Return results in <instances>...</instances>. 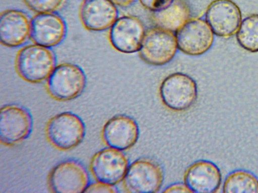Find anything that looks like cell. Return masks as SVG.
I'll use <instances>...</instances> for the list:
<instances>
[{
	"instance_id": "cell-1",
	"label": "cell",
	"mask_w": 258,
	"mask_h": 193,
	"mask_svg": "<svg viewBox=\"0 0 258 193\" xmlns=\"http://www.w3.org/2000/svg\"><path fill=\"white\" fill-rule=\"evenodd\" d=\"M15 65L21 78L30 83H39L49 77L56 66V58L50 48L29 45L18 52Z\"/></svg>"
},
{
	"instance_id": "cell-2",
	"label": "cell",
	"mask_w": 258,
	"mask_h": 193,
	"mask_svg": "<svg viewBox=\"0 0 258 193\" xmlns=\"http://www.w3.org/2000/svg\"><path fill=\"white\" fill-rule=\"evenodd\" d=\"M87 82V76L80 66L63 63L56 66L47 79L46 88L54 99L68 101L82 93Z\"/></svg>"
},
{
	"instance_id": "cell-3",
	"label": "cell",
	"mask_w": 258,
	"mask_h": 193,
	"mask_svg": "<svg viewBox=\"0 0 258 193\" xmlns=\"http://www.w3.org/2000/svg\"><path fill=\"white\" fill-rule=\"evenodd\" d=\"M159 94L166 108L175 112L185 111L196 102L198 86L195 80L188 74L175 72L163 79L160 86Z\"/></svg>"
},
{
	"instance_id": "cell-4",
	"label": "cell",
	"mask_w": 258,
	"mask_h": 193,
	"mask_svg": "<svg viewBox=\"0 0 258 193\" xmlns=\"http://www.w3.org/2000/svg\"><path fill=\"white\" fill-rule=\"evenodd\" d=\"M45 132L47 139L53 146L67 150L82 142L86 134V126L79 116L71 112H64L49 120Z\"/></svg>"
},
{
	"instance_id": "cell-5",
	"label": "cell",
	"mask_w": 258,
	"mask_h": 193,
	"mask_svg": "<svg viewBox=\"0 0 258 193\" xmlns=\"http://www.w3.org/2000/svg\"><path fill=\"white\" fill-rule=\"evenodd\" d=\"M89 171L84 164L76 158H67L57 163L48 179L51 191L59 193L84 192L90 183Z\"/></svg>"
},
{
	"instance_id": "cell-6",
	"label": "cell",
	"mask_w": 258,
	"mask_h": 193,
	"mask_svg": "<svg viewBox=\"0 0 258 193\" xmlns=\"http://www.w3.org/2000/svg\"><path fill=\"white\" fill-rule=\"evenodd\" d=\"M33 120L30 111L17 104L1 108L0 141L8 146L18 144L28 138L32 133Z\"/></svg>"
},
{
	"instance_id": "cell-7",
	"label": "cell",
	"mask_w": 258,
	"mask_h": 193,
	"mask_svg": "<svg viewBox=\"0 0 258 193\" xmlns=\"http://www.w3.org/2000/svg\"><path fill=\"white\" fill-rule=\"evenodd\" d=\"M177 49L174 32L155 26L146 30L138 53L146 63L161 66L173 59Z\"/></svg>"
},
{
	"instance_id": "cell-8",
	"label": "cell",
	"mask_w": 258,
	"mask_h": 193,
	"mask_svg": "<svg viewBox=\"0 0 258 193\" xmlns=\"http://www.w3.org/2000/svg\"><path fill=\"white\" fill-rule=\"evenodd\" d=\"M164 180L161 166L149 158H140L130 164L123 180L126 191L132 193L158 192Z\"/></svg>"
},
{
	"instance_id": "cell-9",
	"label": "cell",
	"mask_w": 258,
	"mask_h": 193,
	"mask_svg": "<svg viewBox=\"0 0 258 193\" xmlns=\"http://www.w3.org/2000/svg\"><path fill=\"white\" fill-rule=\"evenodd\" d=\"M178 49L186 55L197 56L212 47L214 34L206 20L192 18L175 32Z\"/></svg>"
},
{
	"instance_id": "cell-10",
	"label": "cell",
	"mask_w": 258,
	"mask_h": 193,
	"mask_svg": "<svg viewBox=\"0 0 258 193\" xmlns=\"http://www.w3.org/2000/svg\"><path fill=\"white\" fill-rule=\"evenodd\" d=\"M129 165L122 151L107 147L95 154L90 169L97 181L115 185L123 181Z\"/></svg>"
},
{
	"instance_id": "cell-11",
	"label": "cell",
	"mask_w": 258,
	"mask_h": 193,
	"mask_svg": "<svg viewBox=\"0 0 258 193\" xmlns=\"http://www.w3.org/2000/svg\"><path fill=\"white\" fill-rule=\"evenodd\" d=\"M146 30L142 21L132 16L118 17L110 28L109 39L117 51L125 54L138 52Z\"/></svg>"
},
{
	"instance_id": "cell-12",
	"label": "cell",
	"mask_w": 258,
	"mask_h": 193,
	"mask_svg": "<svg viewBox=\"0 0 258 193\" xmlns=\"http://www.w3.org/2000/svg\"><path fill=\"white\" fill-rule=\"evenodd\" d=\"M206 21L214 35L223 38L236 33L242 22L239 7L231 0H214L207 7Z\"/></svg>"
},
{
	"instance_id": "cell-13",
	"label": "cell",
	"mask_w": 258,
	"mask_h": 193,
	"mask_svg": "<svg viewBox=\"0 0 258 193\" xmlns=\"http://www.w3.org/2000/svg\"><path fill=\"white\" fill-rule=\"evenodd\" d=\"M67 33L66 21L55 12L37 14L31 19L30 39L36 44L55 47L64 41Z\"/></svg>"
},
{
	"instance_id": "cell-14",
	"label": "cell",
	"mask_w": 258,
	"mask_h": 193,
	"mask_svg": "<svg viewBox=\"0 0 258 193\" xmlns=\"http://www.w3.org/2000/svg\"><path fill=\"white\" fill-rule=\"evenodd\" d=\"M138 124L132 117L124 114L115 115L104 124L102 138L108 147L120 151L134 146L139 137Z\"/></svg>"
},
{
	"instance_id": "cell-15",
	"label": "cell",
	"mask_w": 258,
	"mask_h": 193,
	"mask_svg": "<svg viewBox=\"0 0 258 193\" xmlns=\"http://www.w3.org/2000/svg\"><path fill=\"white\" fill-rule=\"evenodd\" d=\"M79 17L86 29L101 32L111 28L118 18V11L110 0H84Z\"/></svg>"
},
{
	"instance_id": "cell-16",
	"label": "cell",
	"mask_w": 258,
	"mask_h": 193,
	"mask_svg": "<svg viewBox=\"0 0 258 193\" xmlns=\"http://www.w3.org/2000/svg\"><path fill=\"white\" fill-rule=\"evenodd\" d=\"M184 183L191 192L213 193L219 188L222 174L213 162L201 159L192 163L186 170Z\"/></svg>"
},
{
	"instance_id": "cell-17",
	"label": "cell",
	"mask_w": 258,
	"mask_h": 193,
	"mask_svg": "<svg viewBox=\"0 0 258 193\" xmlns=\"http://www.w3.org/2000/svg\"><path fill=\"white\" fill-rule=\"evenodd\" d=\"M31 21L24 12L9 9L0 15V42L7 47L24 45L30 38Z\"/></svg>"
},
{
	"instance_id": "cell-18",
	"label": "cell",
	"mask_w": 258,
	"mask_h": 193,
	"mask_svg": "<svg viewBox=\"0 0 258 193\" xmlns=\"http://www.w3.org/2000/svg\"><path fill=\"white\" fill-rule=\"evenodd\" d=\"M191 11L186 0H173L166 8L151 12L155 27L176 32L190 19Z\"/></svg>"
},
{
	"instance_id": "cell-19",
	"label": "cell",
	"mask_w": 258,
	"mask_h": 193,
	"mask_svg": "<svg viewBox=\"0 0 258 193\" xmlns=\"http://www.w3.org/2000/svg\"><path fill=\"white\" fill-rule=\"evenodd\" d=\"M224 193H258V177L243 169L232 171L226 177L223 186Z\"/></svg>"
},
{
	"instance_id": "cell-20",
	"label": "cell",
	"mask_w": 258,
	"mask_h": 193,
	"mask_svg": "<svg viewBox=\"0 0 258 193\" xmlns=\"http://www.w3.org/2000/svg\"><path fill=\"white\" fill-rule=\"evenodd\" d=\"M236 38L239 45L245 50L258 52V14L250 15L242 21Z\"/></svg>"
},
{
	"instance_id": "cell-21",
	"label": "cell",
	"mask_w": 258,
	"mask_h": 193,
	"mask_svg": "<svg viewBox=\"0 0 258 193\" xmlns=\"http://www.w3.org/2000/svg\"><path fill=\"white\" fill-rule=\"evenodd\" d=\"M29 9L37 14L55 12L63 5L65 0H23Z\"/></svg>"
},
{
	"instance_id": "cell-22",
	"label": "cell",
	"mask_w": 258,
	"mask_h": 193,
	"mask_svg": "<svg viewBox=\"0 0 258 193\" xmlns=\"http://www.w3.org/2000/svg\"><path fill=\"white\" fill-rule=\"evenodd\" d=\"M118 192V191L115 185L109 184L97 180L96 182H91L84 191V192L89 193H116Z\"/></svg>"
},
{
	"instance_id": "cell-23",
	"label": "cell",
	"mask_w": 258,
	"mask_h": 193,
	"mask_svg": "<svg viewBox=\"0 0 258 193\" xmlns=\"http://www.w3.org/2000/svg\"><path fill=\"white\" fill-rule=\"evenodd\" d=\"M173 0H139L142 5L151 12L161 10L168 7Z\"/></svg>"
},
{
	"instance_id": "cell-24",
	"label": "cell",
	"mask_w": 258,
	"mask_h": 193,
	"mask_svg": "<svg viewBox=\"0 0 258 193\" xmlns=\"http://www.w3.org/2000/svg\"><path fill=\"white\" fill-rule=\"evenodd\" d=\"M164 192H191L189 188L184 183H175L164 189Z\"/></svg>"
},
{
	"instance_id": "cell-25",
	"label": "cell",
	"mask_w": 258,
	"mask_h": 193,
	"mask_svg": "<svg viewBox=\"0 0 258 193\" xmlns=\"http://www.w3.org/2000/svg\"><path fill=\"white\" fill-rule=\"evenodd\" d=\"M116 6L125 7L130 6L136 0H110Z\"/></svg>"
}]
</instances>
